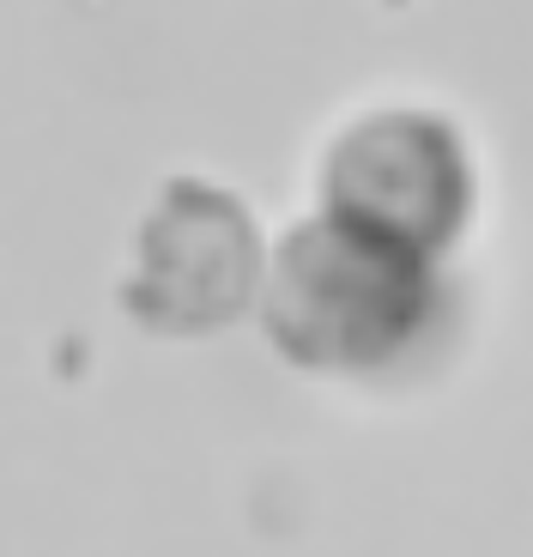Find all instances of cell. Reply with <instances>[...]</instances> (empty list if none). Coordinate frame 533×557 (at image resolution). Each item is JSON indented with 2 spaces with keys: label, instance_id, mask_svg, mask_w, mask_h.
<instances>
[{
  "label": "cell",
  "instance_id": "cell-1",
  "mask_svg": "<svg viewBox=\"0 0 533 557\" xmlns=\"http://www.w3.org/2000/svg\"><path fill=\"white\" fill-rule=\"evenodd\" d=\"M249 327L297 382L400 400L449 370L473 327V297L455 261L412 255L303 207L266 243Z\"/></svg>",
  "mask_w": 533,
  "mask_h": 557
},
{
  "label": "cell",
  "instance_id": "cell-2",
  "mask_svg": "<svg viewBox=\"0 0 533 557\" xmlns=\"http://www.w3.org/2000/svg\"><path fill=\"white\" fill-rule=\"evenodd\" d=\"M309 212L431 261H461L485 219V152L449 103L364 98L309 152Z\"/></svg>",
  "mask_w": 533,
  "mask_h": 557
},
{
  "label": "cell",
  "instance_id": "cell-3",
  "mask_svg": "<svg viewBox=\"0 0 533 557\" xmlns=\"http://www.w3.org/2000/svg\"><path fill=\"white\" fill-rule=\"evenodd\" d=\"M273 224L231 176L164 170L127 224L115 315L152 346H219L249 327Z\"/></svg>",
  "mask_w": 533,
  "mask_h": 557
}]
</instances>
